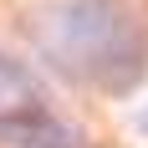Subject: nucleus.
I'll return each mask as SVG.
<instances>
[{
  "label": "nucleus",
  "instance_id": "obj_1",
  "mask_svg": "<svg viewBox=\"0 0 148 148\" xmlns=\"http://www.w3.org/2000/svg\"><path fill=\"white\" fill-rule=\"evenodd\" d=\"M31 36L56 72L102 92H128L148 66V36L123 0H51L31 15Z\"/></svg>",
  "mask_w": 148,
  "mask_h": 148
},
{
  "label": "nucleus",
  "instance_id": "obj_2",
  "mask_svg": "<svg viewBox=\"0 0 148 148\" xmlns=\"http://www.w3.org/2000/svg\"><path fill=\"white\" fill-rule=\"evenodd\" d=\"M0 148H87V143L77 128H66L41 107H15V112H0Z\"/></svg>",
  "mask_w": 148,
  "mask_h": 148
},
{
  "label": "nucleus",
  "instance_id": "obj_3",
  "mask_svg": "<svg viewBox=\"0 0 148 148\" xmlns=\"http://www.w3.org/2000/svg\"><path fill=\"white\" fill-rule=\"evenodd\" d=\"M15 92H21V77H15V66L5 61V51H0V102L15 97Z\"/></svg>",
  "mask_w": 148,
  "mask_h": 148
}]
</instances>
